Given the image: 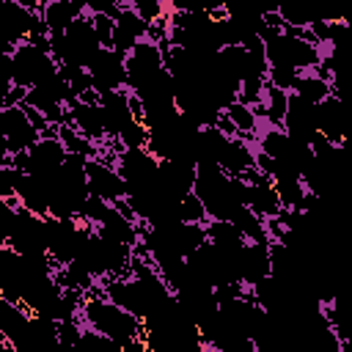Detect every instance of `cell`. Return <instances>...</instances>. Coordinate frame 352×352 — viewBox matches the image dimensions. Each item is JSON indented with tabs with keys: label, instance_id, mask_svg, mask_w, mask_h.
<instances>
[{
	"label": "cell",
	"instance_id": "6",
	"mask_svg": "<svg viewBox=\"0 0 352 352\" xmlns=\"http://www.w3.org/2000/svg\"><path fill=\"white\" fill-rule=\"evenodd\" d=\"M66 121L88 140L94 143H104L107 140V132H104V118H102V104L99 102H82V99H74L69 102L66 107Z\"/></svg>",
	"mask_w": 352,
	"mask_h": 352
},
{
	"label": "cell",
	"instance_id": "1",
	"mask_svg": "<svg viewBox=\"0 0 352 352\" xmlns=\"http://www.w3.org/2000/svg\"><path fill=\"white\" fill-rule=\"evenodd\" d=\"M77 319L82 322V327H91V330L107 336L118 346L124 341L143 336V319H138L135 314H129L121 305H116L113 300H107L99 292V286H94L91 292L82 294V302L77 308Z\"/></svg>",
	"mask_w": 352,
	"mask_h": 352
},
{
	"label": "cell",
	"instance_id": "5",
	"mask_svg": "<svg viewBox=\"0 0 352 352\" xmlns=\"http://www.w3.org/2000/svg\"><path fill=\"white\" fill-rule=\"evenodd\" d=\"M314 121H316V132H322L330 143L344 146L346 140V113H344V102L336 94H327L322 102L314 104Z\"/></svg>",
	"mask_w": 352,
	"mask_h": 352
},
{
	"label": "cell",
	"instance_id": "7",
	"mask_svg": "<svg viewBox=\"0 0 352 352\" xmlns=\"http://www.w3.org/2000/svg\"><path fill=\"white\" fill-rule=\"evenodd\" d=\"M82 11H85V0H44V6L38 8V16L47 33H60Z\"/></svg>",
	"mask_w": 352,
	"mask_h": 352
},
{
	"label": "cell",
	"instance_id": "8",
	"mask_svg": "<svg viewBox=\"0 0 352 352\" xmlns=\"http://www.w3.org/2000/svg\"><path fill=\"white\" fill-rule=\"evenodd\" d=\"M226 116L231 118V124L236 126V132H239V138L242 140H248L250 146L256 143V135H258V129H261V118H258V113L250 107V104H245V102H239V99H234V102H228L226 107Z\"/></svg>",
	"mask_w": 352,
	"mask_h": 352
},
{
	"label": "cell",
	"instance_id": "2",
	"mask_svg": "<svg viewBox=\"0 0 352 352\" xmlns=\"http://www.w3.org/2000/svg\"><path fill=\"white\" fill-rule=\"evenodd\" d=\"M82 173H85V184H88L91 195H96L107 204L126 195V182L113 162H104L99 157H88L82 165Z\"/></svg>",
	"mask_w": 352,
	"mask_h": 352
},
{
	"label": "cell",
	"instance_id": "10",
	"mask_svg": "<svg viewBox=\"0 0 352 352\" xmlns=\"http://www.w3.org/2000/svg\"><path fill=\"white\" fill-rule=\"evenodd\" d=\"M176 217H179L182 223H198V226H206V223H209L206 206H204V201H201L192 190L179 198V204H176Z\"/></svg>",
	"mask_w": 352,
	"mask_h": 352
},
{
	"label": "cell",
	"instance_id": "12",
	"mask_svg": "<svg viewBox=\"0 0 352 352\" xmlns=\"http://www.w3.org/2000/svg\"><path fill=\"white\" fill-rule=\"evenodd\" d=\"M14 85H6V82H0V110L8 104V91H11Z\"/></svg>",
	"mask_w": 352,
	"mask_h": 352
},
{
	"label": "cell",
	"instance_id": "3",
	"mask_svg": "<svg viewBox=\"0 0 352 352\" xmlns=\"http://www.w3.org/2000/svg\"><path fill=\"white\" fill-rule=\"evenodd\" d=\"M0 135L8 146V154H16V151H28L41 135L33 129L22 102H11L0 110Z\"/></svg>",
	"mask_w": 352,
	"mask_h": 352
},
{
	"label": "cell",
	"instance_id": "4",
	"mask_svg": "<svg viewBox=\"0 0 352 352\" xmlns=\"http://www.w3.org/2000/svg\"><path fill=\"white\" fill-rule=\"evenodd\" d=\"M88 74L94 80V88L99 94L104 91H118V88H126V74H124V55L110 50V47H102L94 60L88 63Z\"/></svg>",
	"mask_w": 352,
	"mask_h": 352
},
{
	"label": "cell",
	"instance_id": "9",
	"mask_svg": "<svg viewBox=\"0 0 352 352\" xmlns=\"http://www.w3.org/2000/svg\"><path fill=\"white\" fill-rule=\"evenodd\" d=\"M292 94H297L300 99L316 104V102H322L327 94H333V88H330V82H327L324 77H319L316 72H305V74H297V80H294V85H292Z\"/></svg>",
	"mask_w": 352,
	"mask_h": 352
},
{
	"label": "cell",
	"instance_id": "11",
	"mask_svg": "<svg viewBox=\"0 0 352 352\" xmlns=\"http://www.w3.org/2000/svg\"><path fill=\"white\" fill-rule=\"evenodd\" d=\"M91 14V25H94V33L99 38L102 47H110L113 44V30H116V19L107 14V11H88Z\"/></svg>",
	"mask_w": 352,
	"mask_h": 352
}]
</instances>
